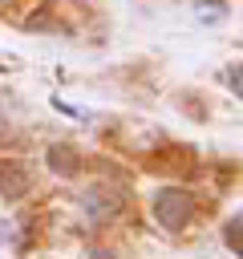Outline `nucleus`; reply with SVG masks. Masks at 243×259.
<instances>
[{"label":"nucleus","mask_w":243,"mask_h":259,"mask_svg":"<svg viewBox=\"0 0 243 259\" xmlns=\"http://www.w3.org/2000/svg\"><path fill=\"white\" fill-rule=\"evenodd\" d=\"M154 214H158V223H162V227L178 231V227H186V219L194 214V198H190L186 190L166 186V190H158V194H154Z\"/></svg>","instance_id":"obj_1"},{"label":"nucleus","mask_w":243,"mask_h":259,"mask_svg":"<svg viewBox=\"0 0 243 259\" xmlns=\"http://www.w3.org/2000/svg\"><path fill=\"white\" fill-rule=\"evenodd\" d=\"M49 166H53L57 174H77V154L65 150V146H53V150H49Z\"/></svg>","instance_id":"obj_2"},{"label":"nucleus","mask_w":243,"mask_h":259,"mask_svg":"<svg viewBox=\"0 0 243 259\" xmlns=\"http://www.w3.org/2000/svg\"><path fill=\"white\" fill-rule=\"evenodd\" d=\"M85 206H89V214H97V219H109L113 210H117V198H105V194H97V186L85 194Z\"/></svg>","instance_id":"obj_3"},{"label":"nucleus","mask_w":243,"mask_h":259,"mask_svg":"<svg viewBox=\"0 0 243 259\" xmlns=\"http://www.w3.org/2000/svg\"><path fill=\"white\" fill-rule=\"evenodd\" d=\"M0 186H8V194H20L24 190V174L8 162H0Z\"/></svg>","instance_id":"obj_4"},{"label":"nucleus","mask_w":243,"mask_h":259,"mask_svg":"<svg viewBox=\"0 0 243 259\" xmlns=\"http://www.w3.org/2000/svg\"><path fill=\"white\" fill-rule=\"evenodd\" d=\"M227 239H231V251H239V219H231V227H227Z\"/></svg>","instance_id":"obj_5"}]
</instances>
